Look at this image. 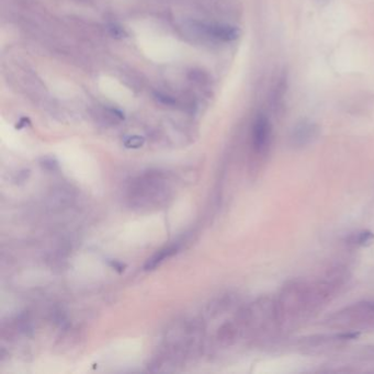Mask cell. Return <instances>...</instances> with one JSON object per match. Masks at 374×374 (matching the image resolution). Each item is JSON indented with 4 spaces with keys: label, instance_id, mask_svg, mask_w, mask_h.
Listing matches in <instances>:
<instances>
[{
    "label": "cell",
    "instance_id": "obj_6",
    "mask_svg": "<svg viewBox=\"0 0 374 374\" xmlns=\"http://www.w3.org/2000/svg\"><path fill=\"white\" fill-rule=\"evenodd\" d=\"M373 238H374V235L371 233V231H361V233L352 234L348 238V241H349V244L365 246V245L370 244L373 240Z\"/></svg>",
    "mask_w": 374,
    "mask_h": 374
},
{
    "label": "cell",
    "instance_id": "obj_7",
    "mask_svg": "<svg viewBox=\"0 0 374 374\" xmlns=\"http://www.w3.org/2000/svg\"><path fill=\"white\" fill-rule=\"evenodd\" d=\"M108 30H109V33L111 34V36H113L114 39H125L128 38V32L122 28V26L117 24V23H111L109 26H108Z\"/></svg>",
    "mask_w": 374,
    "mask_h": 374
},
{
    "label": "cell",
    "instance_id": "obj_3",
    "mask_svg": "<svg viewBox=\"0 0 374 374\" xmlns=\"http://www.w3.org/2000/svg\"><path fill=\"white\" fill-rule=\"evenodd\" d=\"M203 31L213 39L223 42L236 41L240 36V30L237 26L229 24H207L203 25Z\"/></svg>",
    "mask_w": 374,
    "mask_h": 374
},
{
    "label": "cell",
    "instance_id": "obj_1",
    "mask_svg": "<svg viewBox=\"0 0 374 374\" xmlns=\"http://www.w3.org/2000/svg\"><path fill=\"white\" fill-rule=\"evenodd\" d=\"M272 126L269 118L265 113L257 114L252 125V147L257 154H265L271 142Z\"/></svg>",
    "mask_w": 374,
    "mask_h": 374
},
{
    "label": "cell",
    "instance_id": "obj_8",
    "mask_svg": "<svg viewBox=\"0 0 374 374\" xmlns=\"http://www.w3.org/2000/svg\"><path fill=\"white\" fill-rule=\"evenodd\" d=\"M124 144L129 149H139L144 144V139L141 136H130L128 140H125Z\"/></svg>",
    "mask_w": 374,
    "mask_h": 374
},
{
    "label": "cell",
    "instance_id": "obj_4",
    "mask_svg": "<svg viewBox=\"0 0 374 374\" xmlns=\"http://www.w3.org/2000/svg\"><path fill=\"white\" fill-rule=\"evenodd\" d=\"M288 91V74L287 72H282L278 76L277 80L272 86V91L270 96V103L272 110L278 112L279 110L283 108V102L286 99Z\"/></svg>",
    "mask_w": 374,
    "mask_h": 374
},
{
    "label": "cell",
    "instance_id": "obj_2",
    "mask_svg": "<svg viewBox=\"0 0 374 374\" xmlns=\"http://www.w3.org/2000/svg\"><path fill=\"white\" fill-rule=\"evenodd\" d=\"M319 134L318 125L309 120H301L293 126L291 134H290V143L293 147H305L313 143L317 139Z\"/></svg>",
    "mask_w": 374,
    "mask_h": 374
},
{
    "label": "cell",
    "instance_id": "obj_5",
    "mask_svg": "<svg viewBox=\"0 0 374 374\" xmlns=\"http://www.w3.org/2000/svg\"><path fill=\"white\" fill-rule=\"evenodd\" d=\"M176 252V249L175 248H167V249H164V250H160L158 254H156L154 257L150 258V259L147 261V263L145 265V269L146 270H150V269H154L155 267H157L159 263L166 259V258L172 256L173 254Z\"/></svg>",
    "mask_w": 374,
    "mask_h": 374
}]
</instances>
